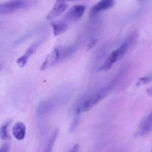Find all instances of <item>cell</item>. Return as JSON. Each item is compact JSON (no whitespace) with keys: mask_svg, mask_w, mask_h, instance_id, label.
I'll return each mask as SVG.
<instances>
[{"mask_svg":"<svg viewBox=\"0 0 152 152\" xmlns=\"http://www.w3.org/2000/svg\"><path fill=\"white\" fill-rule=\"evenodd\" d=\"M152 131V112L141 121L138 127L137 136L142 137L148 134Z\"/></svg>","mask_w":152,"mask_h":152,"instance_id":"ba28073f","label":"cell"},{"mask_svg":"<svg viewBox=\"0 0 152 152\" xmlns=\"http://www.w3.org/2000/svg\"><path fill=\"white\" fill-rule=\"evenodd\" d=\"M9 148H10V146H9L8 144H4L0 148V152H9Z\"/></svg>","mask_w":152,"mask_h":152,"instance_id":"9a60e30c","label":"cell"},{"mask_svg":"<svg viewBox=\"0 0 152 152\" xmlns=\"http://www.w3.org/2000/svg\"><path fill=\"white\" fill-rule=\"evenodd\" d=\"M60 59V52L58 48H54L46 56L45 59L40 66V71H44L53 66Z\"/></svg>","mask_w":152,"mask_h":152,"instance_id":"52a82bcc","label":"cell"},{"mask_svg":"<svg viewBox=\"0 0 152 152\" xmlns=\"http://www.w3.org/2000/svg\"><path fill=\"white\" fill-rule=\"evenodd\" d=\"M137 33H134L133 34H132L131 36H129L121 45L119 48H117V49H115L114 50H113L109 55H108V57L106 58L104 62L102 63V66L99 68V70L102 71H107L108 70L111 69V67L117 62L118 61H120L123 56L126 55V53H127L128 50H129L131 47L134 46V45L137 42Z\"/></svg>","mask_w":152,"mask_h":152,"instance_id":"7a4b0ae2","label":"cell"},{"mask_svg":"<svg viewBox=\"0 0 152 152\" xmlns=\"http://www.w3.org/2000/svg\"><path fill=\"white\" fill-rule=\"evenodd\" d=\"M114 4H115V1L114 0H102V1H99L91 8V15L95 16L101 12L108 10L114 7Z\"/></svg>","mask_w":152,"mask_h":152,"instance_id":"9c48e42d","label":"cell"},{"mask_svg":"<svg viewBox=\"0 0 152 152\" xmlns=\"http://www.w3.org/2000/svg\"><path fill=\"white\" fill-rule=\"evenodd\" d=\"M86 10V6L85 4H74L68 11L65 13L62 20L66 23H74L80 20L84 15Z\"/></svg>","mask_w":152,"mask_h":152,"instance_id":"3957f363","label":"cell"},{"mask_svg":"<svg viewBox=\"0 0 152 152\" xmlns=\"http://www.w3.org/2000/svg\"><path fill=\"white\" fill-rule=\"evenodd\" d=\"M0 70H1V67H0Z\"/></svg>","mask_w":152,"mask_h":152,"instance_id":"ac0fdd59","label":"cell"},{"mask_svg":"<svg viewBox=\"0 0 152 152\" xmlns=\"http://www.w3.org/2000/svg\"><path fill=\"white\" fill-rule=\"evenodd\" d=\"M123 73H124V70H121V71L119 72V74H117V75L114 77V78L112 80H111L106 86L101 88L100 89L96 91L95 93L92 94L90 96H88V97L83 102V103L82 104L81 106L80 107V111H81V112H87V111L91 110L95 105H97V104L99 103V102H100L102 99H105V98L108 96V94H109L110 92L113 90V88L115 87L117 83L120 81V78H121L122 76H123Z\"/></svg>","mask_w":152,"mask_h":152,"instance_id":"6da1fadb","label":"cell"},{"mask_svg":"<svg viewBox=\"0 0 152 152\" xmlns=\"http://www.w3.org/2000/svg\"><path fill=\"white\" fill-rule=\"evenodd\" d=\"M28 5V1H9L0 3V16L10 14L16 10L25 8Z\"/></svg>","mask_w":152,"mask_h":152,"instance_id":"277c9868","label":"cell"},{"mask_svg":"<svg viewBox=\"0 0 152 152\" xmlns=\"http://www.w3.org/2000/svg\"><path fill=\"white\" fill-rule=\"evenodd\" d=\"M52 31L54 37L61 35L68 29V24L63 20H53L50 22Z\"/></svg>","mask_w":152,"mask_h":152,"instance_id":"30bf717a","label":"cell"},{"mask_svg":"<svg viewBox=\"0 0 152 152\" xmlns=\"http://www.w3.org/2000/svg\"><path fill=\"white\" fill-rule=\"evenodd\" d=\"M11 123H12V120H7V122H5L4 124L1 125V127H0V138H1V140H3L7 141L10 139L8 128Z\"/></svg>","mask_w":152,"mask_h":152,"instance_id":"7c38bea8","label":"cell"},{"mask_svg":"<svg viewBox=\"0 0 152 152\" xmlns=\"http://www.w3.org/2000/svg\"><path fill=\"white\" fill-rule=\"evenodd\" d=\"M56 137H57V131H55L54 133L52 134L51 137L50 138L49 141L48 142L45 148L44 151L43 152H53V145H54V142H55V140H56Z\"/></svg>","mask_w":152,"mask_h":152,"instance_id":"4fadbf2b","label":"cell"},{"mask_svg":"<svg viewBox=\"0 0 152 152\" xmlns=\"http://www.w3.org/2000/svg\"><path fill=\"white\" fill-rule=\"evenodd\" d=\"M43 39H40L37 40V42H35L34 43H33L31 46L28 47V48L25 50V53L17 59L16 60V64L18 65V66L20 67V68H24L25 66L27 63H28V60L31 58V56L37 51V49L39 48L41 44L42 43Z\"/></svg>","mask_w":152,"mask_h":152,"instance_id":"5b68a950","label":"cell"},{"mask_svg":"<svg viewBox=\"0 0 152 152\" xmlns=\"http://www.w3.org/2000/svg\"><path fill=\"white\" fill-rule=\"evenodd\" d=\"M12 134L13 136L17 140H22L25 139L26 134V127L25 125L22 122H17L14 124L12 129Z\"/></svg>","mask_w":152,"mask_h":152,"instance_id":"8fae6325","label":"cell"},{"mask_svg":"<svg viewBox=\"0 0 152 152\" xmlns=\"http://www.w3.org/2000/svg\"><path fill=\"white\" fill-rule=\"evenodd\" d=\"M151 81H152V74H148V75L146 76H144V77H140V78L137 80V82L136 86H143V85H145L147 84V83H150Z\"/></svg>","mask_w":152,"mask_h":152,"instance_id":"5bb4252c","label":"cell"},{"mask_svg":"<svg viewBox=\"0 0 152 152\" xmlns=\"http://www.w3.org/2000/svg\"><path fill=\"white\" fill-rule=\"evenodd\" d=\"M68 3L66 1H56L52 7L51 10L49 11L48 15L46 16V19L50 21H53L56 18L60 16L68 9Z\"/></svg>","mask_w":152,"mask_h":152,"instance_id":"8992f818","label":"cell"},{"mask_svg":"<svg viewBox=\"0 0 152 152\" xmlns=\"http://www.w3.org/2000/svg\"><path fill=\"white\" fill-rule=\"evenodd\" d=\"M147 94H148V95H149V96H152V87H151V88H149L148 89V90H147Z\"/></svg>","mask_w":152,"mask_h":152,"instance_id":"e0dca14e","label":"cell"},{"mask_svg":"<svg viewBox=\"0 0 152 152\" xmlns=\"http://www.w3.org/2000/svg\"><path fill=\"white\" fill-rule=\"evenodd\" d=\"M80 151V145L79 144H75L71 148V152H79Z\"/></svg>","mask_w":152,"mask_h":152,"instance_id":"2e32d148","label":"cell"}]
</instances>
